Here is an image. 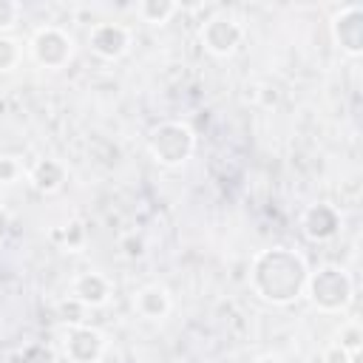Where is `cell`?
<instances>
[{"label": "cell", "mask_w": 363, "mask_h": 363, "mask_svg": "<svg viewBox=\"0 0 363 363\" xmlns=\"http://www.w3.org/2000/svg\"><path fill=\"white\" fill-rule=\"evenodd\" d=\"M306 278H309L306 258L289 247L261 250L250 261V286L261 301L272 306H289L298 298H303Z\"/></svg>", "instance_id": "6da1fadb"}, {"label": "cell", "mask_w": 363, "mask_h": 363, "mask_svg": "<svg viewBox=\"0 0 363 363\" xmlns=\"http://www.w3.org/2000/svg\"><path fill=\"white\" fill-rule=\"evenodd\" d=\"M303 295L318 312L340 315L354 301V281L340 264H320L318 269H309Z\"/></svg>", "instance_id": "7a4b0ae2"}, {"label": "cell", "mask_w": 363, "mask_h": 363, "mask_svg": "<svg viewBox=\"0 0 363 363\" xmlns=\"http://www.w3.org/2000/svg\"><path fill=\"white\" fill-rule=\"evenodd\" d=\"M196 150V133L187 122L164 119L147 133V153L162 167H182Z\"/></svg>", "instance_id": "3957f363"}, {"label": "cell", "mask_w": 363, "mask_h": 363, "mask_svg": "<svg viewBox=\"0 0 363 363\" xmlns=\"http://www.w3.org/2000/svg\"><path fill=\"white\" fill-rule=\"evenodd\" d=\"M244 37H247V28L233 11H216L199 28V40H201L204 51L218 60L233 57L244 45Z\"/></svg>", "instance_id": "277c9868"}, {"label": "cell", "mask_w": 363, "mask_h": 363, "mask_svg": "<svg viewBox=\"0 0 363 363\" xmlns=\"http://www.w3.org/2000/svg\"><path fill=\"white\" fill-rule=\"evenodd\" d=\"M77 43L74 37L60 26H40L28 40L31 60L45 71H60L74 60Z\"/></svg>", "instance_id": "5b68a950"}, {"label": "cell", "mask_w": 363, "mask_h": 363, "mask_svg": "<svg viewBox=\"0 0 363 363\" xmlns=\"http://www.w3.org/2000/svg\"><path fill=\"white\" fill-rule=\"evenodd\" d=\"M108 352V337L96 326L77 323L62 332V357L68 363H102Z\"/></svg>", "instance_id": "8992f818"}, {"label": "cell", "mask_w": 363, "mask_h": 363, "mask_svg": "<svg viewBox=\"0 0 363 363\" xmlns=\"http://www.w3.org/2000/svg\"><path fill=\"white\" fill-rule=\"evenodd\" d=\"M332 43L346 54V57H360L363 54V6L349 3L332 14L329 23Z\"/></svg>", "instance_id": "52a82bcc"}, {"label": "cell", "mask_w": 363, "mask_h": 363, "mask_svg": "<svg viewBox=\"0 0 363 363\" xmlns=\"http://www.w3.org/2000/svg\"><path fill=\"white\" fill-rule=\"evenodd\" d=\"M133 45V34L125 23H94L88 31V48L108 62L122 60Z\"/></svg>", "instance_id": "ba28073f"}, {"label": "cell", "mask_w": 363, "mask_h": 363, "mask_svg": "<svg viewBox=\"0 0 363 363\" xmlns=\"http://www.w3.org/2000/svg\"><path fill=\"white\" fill-rule=\"evenodd\" d=\"M340 227H343V213L332 201H312L301 213V233L315 244L332 241L340 233Z\"/></svg>", "instance_id": "9c48e42d"}, {"label": "cell", "mask_w": 363, "mask_h": 363, "mask_svg": "<svg viewBox=\"0 0 363 363\" xmlns=\"http://www.w3.org/2000/svg\"><path fill=\"white\" fill-rule=\"evenodd\" d=\"M71 298L79 301L85 309H96V306H105L111 298H113V284L105 272H96V269H85L79 275H74L71 281Z\"/></svg>", "instance_id": "30bf717a"}, {"label": "cell", "mask_w": 363, "mask_h": 363, "mask_svg": "<svg viewBox=\"0 0 363 363\" xmlns=\"http://www.w3.org/2000/svg\"><path fill=\"white\" fill-rule=\"evenodd\" d=\"M130 303H133V312L142 320H153V323L164 320L170 315V309H173V298H170L164 284H145V286H139L133 292Z\"/></svg>", "instance_id": "8fae6325"}, {"label": "cell", "mask_w": 363, "mask_h": 363, "mask_svg": "<svg viewBox=\"0 0 363 363\" xmlns=\"http://www.w3.org/2000/svg\"><path fill=\"white\" fill-rule=\"evenodd\" d=\"M26 179H28V184H31L37 193L51 196V193H60V190H62V184H65V179H68V170H65V164H62L60 159H37V162L28 167Z\"/></svg>", "instance_id": "7c38bea8"}, {"label": "cell", "mask_w": 363, "mask_h": 363, "mask_svg": "<svg viewBox=\"0 0 363 363\" xmlns=\"http://www.w3.org/2000/svg\"><path fill=\"white\" fill-rule=\"evenodd\" d=\"M182 6L179 3H173V0H142V3H136V17L142 20V23H147V26H164V23H170V17L179 11Z\"/></svg>", "instance_id": "4fadbf2b"}, {"label": "cell", "mask_w": 363, "mask_h": 363, "mask_svg": "<svg viewBox=\"0 0 363 363\" xmlns=\"http://www.w3.org/2000/svg\"><path fill=\"white\" fill-rule=\"evenodd\" d=\"M51 238H54L65 252H79V250L85 247V241H88V230H85V224H82L79 218H71L68 224L51 230Z\"/></svg>", "instance_id": "5bb4252c"}, {"label": "cell", "mask_w": 363, "mask_h": 363, "mask_svg": "<svg viewBox=\"0 0 363 363\" xmlns=\"http://www.w3.org/2000/svg\"><path fill=\"white\" fill-rule=\"evenodd\" d=\"M335 343H337L340 349H346V352L357 360V354H360V349H363V326H360V320H354V318H352V320L340 323Z\"/></svg>", "instance_id": "9a60e30c"}, {"label": "cell", "mask_w": 363, "mask_h": 363, "mask_svg": "<svg viewBox=\"0 0 363 363\" xmlns=\"http://www.w3.org/2000/svg\"><path fill=\"white\" fill-rule=\"evenodd\" d=\"M26 167L20 162V156H11V153H0V187H11V184H20L26 179Z\"/></svg>", "instance_id": "2e32d148"}, {"label": "cell", "mask_w": 363, "mask_h": 363, "mask_svg": "<svg viewBox=\"0 0 363 363\" xmlns=\"http://www.w3.org/2000/svg\"><path fill=\"white\" fill-rule=\"evenodd\" d=\"M23 60V45L9 37V34H0V74H11Z\"/></svg>", "instance_id": "e0dca14e"}, {"label": "cell", "mask_w": 363, "mask_h": 363, "mask_svg": "<svg viewBox=\"0 0 363 363\" xmlns=\"http://www.w3.org/2000/svg\"><path fill=\"white\" fill-rule=\"evenodd\" d=\"M20 363H57V352L48 343L34 340L20 349Z\"/></svg>", "instance_id": "ac0fdd59"}, {"label": "cell", "mask_w": 363, "mask_h": 363, "mask_svg": "<svg viewBox=\"0 0 363 363\" xmlns=\"http://www.w3.org/2000/svg\"><path fill=\"white\" fill-rule=\"evenodd\" d=\"M20 14H23V6L17 0H0V34L11 31L20 23Z\"/></svg>", "instance_id": "d6986e66"}, {"label": "cell", "mask_w": 363, "mask_h": 363, "mask_svg": "<svg viewBox=\"0 0 363 363\" xmlns=\"http://www.w3.org/2000/svg\"><path fill=\"white\" fill-rule=\"evenodd\" d=\"M145 250H147V244H145V238H142L139 233H125V235L119 238V252H122L125 258H142Z\"/></svg>", "instance_id": "ffe728a7"}, {"label": "cell", "mask_w": 363, "mask_h": 363, "mask_svg": "<svg viewBox=\"0 0 363 363\" xmlns=\"http://www.w3.org/2000/svg\"><path fill=\"white\" fill-rule=\"evenodd\" d=\"M320 363H357L346 349H340L337 343H329L326 349H323V354H320Z\"/></svg>", "instance_id": "44dd1931"}, {"label": "cell", "mask_w": 363, "mask_h": 363, "mask_svg": "<svg viewBox=\"0 0 363 363\" xmlns=\"http://www.w3.org/2000/svg\"><path fill=\"white\" fill-rule=\"evenodd\" d=\"M9 233H11V218H9V213L0 207V244L9 238Z\"/></svg>", "instance_id": "7402d4cb"}, {"label": "cell", "mask_w": 363, "mask_h": 363, "mask_svg": "<svg viewBox=\"0 0 363 363\" xmlns=\"http://www.w3.org/2000/svg\"><path fill=\"white\" fill-rule=\"evenodd\" d=\"M255 363H284V360H281L278 354H261V357H258Z\"/></svg>", "instance_id": "603a6c76"}]
</instances>
